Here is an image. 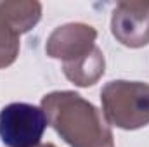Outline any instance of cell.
Listing matches in <instances>:
<instances>
[{
  "label": "cell",
  "mask_w": 149,
  "mask_h": 147,
  "mask_svg": "<svg viewBox=\"0 0 149 147\" xmlns=\"http://www.w3.org/2000/svg\"><path fill=\"white\" fill-rule=\"evenodd\" d=\"M47 116L38 106L12 102L0 111V140L7 147H37L47 128Z\"/></svg>",
  "instance_id": "obj_1"
}]
</instances>
